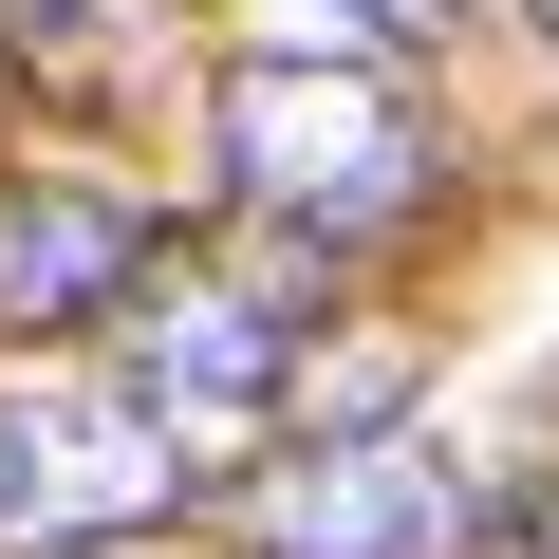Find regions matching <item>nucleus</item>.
<instances>
[{"label": "nucleus", "instance_id": "obj_1", "mask_svg": "<svg viewBox=\"0 0 559 559\" xmlns=\"http://www.w3.org/2000/svg\"><path fill=\"white\" fill-rule=\"evenodd\" d=\"M205 131H224V187L261 224H299V242H355V224H411L429 205V131L355 57H224Z\"/></svg>", "mask_w": 559, "mask_h": 559}, {"label": "nucleus", "instance_id": "obj_2", "mask_svg": "<svg viewBox=\"0 0 559 559\" xmlns=\"http://www.w3.org/2000/svg\"><path fill=\"white\" fill-rule=\"evenodd\" d=\"M299 318L318 299H280V280H150L131 299V411L187 466H261L280 392H299Z\"/></svg>", "mask_w": 559, "mask_h": 559}, {"label": "nucleus", "instance_id": "obj_3", "mask_svg": "<svg viewBox=\"0 0 559 559\" xmlns=\"http://www.w3.org/2000/svg\"><path fill=\"white\" fill-rule=\"evenodd\" d=\"M242 559H485V485L429 429H318L242 485Z\"/></svg>", "mask_w": 559, "mask_h": 559}, {"label": "nucleus", "instance_id": "obj_4", "mask_svg": "<svg viewBox=\"0 0 559 559\" xmlns=\"http://www.w3.org/2000/svg\"><path fill=\"white\" fill-rule=\"evenodd\" d=\"M187 503V448L131 392H0V559H57V540H131Z\"/></svg>", "mask_w": 559, "mask_h": 559}, {"label": "nucleus", "instance_id": "obj_5", "mask_svg": "<svg viewBox=\"0 0 559 559\" xmlns=\"http://www.w3.org/2000/svg\"><path fill=\"white\" fill-rule=\"evenodd\" d=\"M168 280V242L112 205V187H0V336H75V318H131Z\"/></svg>", "mask_w": 559, "mask_h": 559}, {"label": "nucleus", "instance_id": "obj_6", "mask_svg": "<svg viewBox=\"0 0 559 559\" xmlns=\"http://www.w3.org/2000/svg\"><path fill=\"white\" fill-rule=\"evenodd\" d=\"M485 559H559V485H522V503H485Z\"/></svg>", "mask_w": 559, "mask_h": 559}, {"label": "nucleus", "instance_id": "obj_7", "mask_svg": "<svg viewBox=\"0 0 559 559\" xmlns=\"http://www.w3.org/2000/svg\"><path fill=\"white\" fill-rule=\"evenodd\" d=\"M355 20H373V38H448L466 0H355Z\"/></svg>", "mask_w": 559, "mask_h": 559}, {"label": "nucleus", "instance_id": "obj_8", "mask_svg": "<svg viewBox=\"0 0 559 559\" xmlns=\"http://www.w3.org/2000/svg\"><path fill=\"white\" fill-rule=\"evenodd\" d=\"M0 20H20V38H57V20H75V0H0Z\"/></svg>", "mask_w": 559, "mask_h": 559}, {"label": "nucleus", "instance_id": "obj_9", "mask_svg": "<svg viewBox=\"0 0 559 559\" xmlns=\"http://www.w3.org/2000/svg\"><path fill=\"white\" fill-rule=\"evenodd\" d=\"M522 20H540V38H559V0H522Z\"/></svg>", "mask_w": 559, "mask_h": 559}]
</instances>
